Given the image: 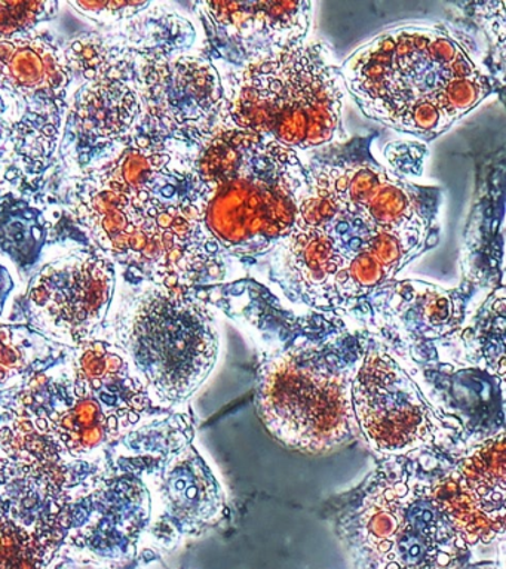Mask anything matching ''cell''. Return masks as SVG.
<instances>
[{
	"instance_id": "1",
	"label": "cell",
	"mask_w": 506,
	"mask_h": 569,
	"mask_svg": "<svg viewBox=\"0 0 506 569\" xmlns=\"http://www.w3.org/2000/svg\"><path fill=\"white\" fill-rule=\"evenodd\" d=\"M433 218L420 190L376 164L310 169L291 230L274 248L278 274L292 296L337 309L419 256Z\"/></svg>"
},
{
	"instance_id": "2",
	"label": "cell",
	"mask_w": 506,
	"mask_h": 569,
	"mask_svg": "<svg viewBox=\"0 0 506 569\" xmlns=\"http://www.w3.org/2000/svg\"><path fill=\"white\" fill-rule=\"evenodd\" d=\"M0 407L90 480L112 473L115 448L127 435L175 412L155 407L122 351L103 340L70 349L28 385L0 393Z\"/></svg>"
},
{
	"instance_id": "3",
	"label": "cell",
	"mask_w": 506,
	"mask_h": 569,
	"mask_svg": "<svg viewBox=\"0 0 506 569\" xmlns=\"http://www.w3.org/2000/svg\"><path fill=\"white\" fill-rule=\"evenodd\" d=\"M56 194L73 229L103 251L119 274L201 289L225 273L226 253L186 193H119L60 176Z\"/></svg>"
},
{
	"instance_id": "4",
	"label": "cell",
	"mask_w": 506,
	"mask_h": 569,
	"mask_svg": "<svg viewBox=\"0 0 506 569\" xmlns=\"http://www.w3.org/2000/svg\"><path fill=\"white\" fill-rule=\"evenodd\" d=\"M308 187L296 151L270 138L217 124L189 146L186 194L225 253H264L295 222Z\"/></svg>"
},
{
	"instance_id": "5",
	"label": "cell",
	"mask_w": 506,
	"mask_h": 569,
	"mask_svg": "<svg viewBox=\"0 0 506 569\" xmlns=\"http://www.w3.org/2000/svg\"><path fill=\"white\" fill-rule=\"evenodd\" d=\"M340 74L368 118L424 138L446 131L492 91L459 42L428 27L377 36L341 64Z\"/></svg>"
},
{
	"instance_id": "6",
	"label": "cell",
	"mask_w": 506,
	"mask_h": 569,
	"mask_svg": "<svg viewBox=\"0 0 506 569\" xmlns=\"http://www.w3.org/2000/svg\"><path fill=\"white\" fill-rule=\"evenodd\" d=\"M95 340L118 347L155 407L177 411L210 376L219 328L201 289L170 288L117 271L108 318Z\"/></svg>"
},
{
	"instance_id": "7",
	"label": "cell",
	"mask_w": 506,
	"mask_h": 569,
	"mask_svg": "<svg viewBox=\"0 0 506 569\" xmlns=\"http://www.w3.org/2000/svg\"><path fill=\"white\" fill-rule=\"evenodd\" d=\"M219 73L224 127L270 138L295 151L339 137L345 83L326 44L304 43Z\"/></svg>"
},
{
	"instance_id": "8",
	"label": "cell",
	"mask_w": 506,
	"mask_h": 569,
	"mask_svg": "<svg viewBox=\"0 0 506 569\" xmlns=\"http://www.w3.org/2000/svg\"><path fill=\"white\" fill-rule=\"evenodd\" d=\"M355 369L312 347L270 356L260 369L256 396L266 429L306 453L349 442L357 430L350 396Z\"/></svg>"
},
{
	"instance_id": "9",
	"label": "cell",
	"mask_w": 506,
	"mask_h": 569,
	"mask_svg": "<svg viewBox=\"0 0 506 569\" xmlns=\"http://www.w3.org/2000/svg\"><path fill=\"white\" fill-rule=\"evenodd\" d=\"M69 88L63 43L54 36L33 30L0 40V89L20 111L8 180L34 187L54 181Z\"/></svg>"
},
{
	"instance_id": "10",
	"label": "cell",
	"mask_w": 506,
	"mask_h": 569,
	"mask_svg": "<svg viewBox=\"0 0 506 569\" xmlns=\"http://www.w3.org/2000/svg\"><path fill=\"white\" fill-rule=\"evenodd\" d=\"M115 288V262L81 236H70L43 251L26 283L17 323L75 349L95 340L103 327Z\"/></svg>"
},
{
	"instance_id": "11",
	"label": "cell",
	"mask_w": 506,
	"mask_h": 569,
	"mask_svg": "<svg viewBox=\"0 0 506 569\" xmlns=\"http://www.w3.org/2000/svg\"><path fill=\"white\" fill-rule=\"evenodd\" d=\"M359 532L384 569H448L466 550L435 506L429 480L406 470L367 493Z\"/></svg>"
},
{
	"instance_id": "12",
	"label": "cell",
	"mask_w": 506,
	"mask_h": 569,
	"mask_svg": "<svg viewBox=\"0 0 506 569\" xmlns=\"http://www.w3.org/2000/svg\"><path fill=\"white\" fill-rule=\"evenodd\" d=\"M95 483L66 466L17 413L0 407V513L30 531L65 537L69 507Z\"/></svg>"
},
{
	"instance_id": "13",
	"label": "cell",
	"mask_w": 506,
	"mask_h": 569,
	"mask_svg": "<svg viewBox=\"0 0 506 569\" xmlns=\"http://www.w3.org/2000/svg\"><path fill=\"white\" fill-rule=\"evenodd\" d=\"M150 520V500L143 480L113 466L66 515L63 553L91 569H132Z\"/></svg>"
},
{
	"instance_id": "14",
	"label": "cell",
	"mask_w": 506,
	"mask_h": 569,
	"mask_svg": "<svg viewBox=\"0 0 506 569\" xmlns=\"http://www.w3.org/2000/svg\"><path fill=\"white\" fill-rule=\"evenodd\" d=\"M115 467L132 471L148 488L150 520L141 558L170 550L221 519L224 491L190 442L163 457L117 458Z\"/></svg>"
},
{
	"instance_id": "15",
	"label": "cell",
	"mask_w": 506,
	"mask_h": 569,
	"mask_svg": "<svg viewBox=\"0 0 506 569\" xmlns=\"http://www.w3.org/2000/svg\"><path fill=\"white\" fill-rule=\"evenodd\" d=\"M143 110L140 132L161 141L198 144L220 122L225 93L215 62L198 53L137 67Z\"/></svg>"
},
{
	"instance_id": "16",
	"label": "cell",
	"mask_w": 506,
	"mask_h": 569,
	"mask_svg": "<svg viewBox=\"0 0 506 569\" xmlns=\"http://www.w3.org/2000/svg\"><path fill=\"white\" fill-rule=\"evenodd\" d=\"M141 119L137 73L70 83L57 156L59 176H78L121 153L140 132Z\"/></svg>"
},
{
	"instance_id": "17",
	"label": "cell",
	"mask_w": 506,
	"mask_h": 569,
	"mask_svg": "<svg viewBox=\"0 0 506 569\" xmlns=\"http://www.w3.org/2000/svg\"><path fill=\"white\" fill-rule=\"evenodd\" d=\"M350 396L355 422L375 451L404 457L434 442V416L424 393L385 350L363 356Z\"/></svg>"
},
{
	"instance_id": "18",
	"label": "cell",
	"mask_w": 506,
	"mask_h": 569,
	"mask_svg": "<svg viewBox=\"0 0 506 569\" xmlns=\"http://www.w3.org/2000/svg\"><path fill=\"white\" fill-rule=\"evenodd\" d=\"M429 489L465 549L499 537L506 500L504 430L470 448L450 470L429 480Z\"/></svg>"
},
{
	"instance_id": "19",
	"label": "cell",
	"mask_w": 506,
	"mask_h": 569,
	"mask_svg": "<svg viewBox=\"0 0 506 569\" xmlns=\"http://www.w3.org/2000/svg\"><path fill=\"white\" fill-rule=\"evenodd\" d=\"M197 8L217 49H234L239 57L235 66L300 47L312 18L308 2H207Z\"/></svg>"
},
{
	"instance_id": "20",
	"label": "cell",
	"mask_w": 506,
	"mask_h": 569,
	"mask_svg": "<svg viewBox=\"0 0 506 569\" xmlns=\"http://www.w3.org/2000/svg\"><path fill=\"white\" fill-rule=\"evenodd\" d=\"M77 234L54 181L33 187L0 178V253L14 262L26 283L50 244Z\"/></svg>"
},
{
	"instance_id": "21",
	"label": "cell",
	"mask_w": 506,
	"mask_h": 569,
	"mask_svg": "<svg viewBox=\"0 0 506 569\" xmlns=\"http://www.w3.org/2000/svg\"><path fill=\"white\" fill-rule=\"evenodd\" d=\"M105 29L119 56L131 64L190 53L197 42L192 22L166 3L149 2L130 20Z\"/></svg>"
},
{
	"instance_id": "22",
	"label": "cell",
	"mask_w": 506,
	"mask_h": 569,
	"mask_svg": "<svg viewBox=\"0 0 506 569\" xmlns=\"http://www.w3.org/2000/svg\"><path fill=\"white\" fill-rule=\"evenodd\" d=\"M389 322L410 338H439L452 332L460 311L450 293L426 283L406 282L395 288L388 301Z\"/></svg>"
},
{
	"instance_id": "23",
	"label": "cell",
	"mask_w": 506,
	"mask_h": 569,
	"mask_svg": "<svg viewBox=\"0 0 506 569\" xmlns=\"http://www.w3.org/2000/svg\"><path fill=\"white\" fill-rule=\"evenodd\" d=\"M68 347L48 340L24 323H0V393L20 389L59 362Z\"/></svg>"
},
{
	"instance_id": "24",
	"label": "cell",
	"mask_w": 506,
	"mask_h": 569,
	"mask_svg": "<svg viewBox=\"0 0 506 569\" xmlns=\"http://www.w3.org/2000/svg\"><path fill=\"white\" fill-rule=\"evenodd\" d=\"M63 538L21 528L0 513V569H75L63 553Z\"/></svg>"
},
{
	"instance_id": "25",
	"label": "cell",
	"mask_w": 506,
	"mask_h": 569,
	"mask_svg": "<svg viewBox=\"0 0 506 569\" xmlns=\"http://www.w3.org/2000/svg\"><path fill=\"white\" fill-rule=\"evenodd\" d=\"M57 2H0V40L19 38L54 20Z\"/></svg>"
},
{
	"instance_id": "26",
	"label": "cell",
	"mask_w": 506,
	"mask_h": 569,
	"mask_svg": "<svg viewBox=\"0 0 506 569\" xmlns=\"http://www.w3.org/2000/svg\"><path fill=\"white\" fill-rule=\"evenodd\" d=\"M26 282L10 258L0 253V323H17Z\"/></svg>"
},
{
	"instance_id": "27",
	"label": "cell",
	"mask_w": 506,
	"mask_h": 569,
	"mask_svg": "<svg viewBox=\"0 0 506 569\" xmlns=\"http://www.w3.org/2000/svg\"><path fill=\"white\" fill-rule=\"evenodd\" d=\"M20 127L19 106L10 93L0 89V178L10 176L11 153Z\"/></svg>"
},
{
	"instance_id": "28",
	"label": "cell",
	"mask_w": 506,
	"mask_h": 569,
	"mask_svg": "<svg viewBox=\"0 0 506 569\" xmlns=\"http://www.w3.org/2000/svg\"><path fill=\"white\" fill-rule=\"evenodd\" d=\"M149 2H69L88 20L99 22L103 27H113L130 20L148 8Z\"/></svg>"
}]
</instances>
